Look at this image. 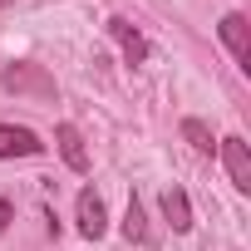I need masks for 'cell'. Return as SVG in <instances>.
<instances>
[{
	"label": "cell",
	"instance_id": "obj_6",
	"mask_svg": "<svg viewBox=\"0 0 251 251\" xmlns=\"http://www.w3.org/2000/svg\"><path fill=\"white\" fill-rule=\"evenodd\" d=\"M54 143H59V153H64V163H69L74 173H89V153H84V138H79L74 123H59V128H54Z\"/></svg>",
	"mask_w": 251,
	"mask_h": 251
},
{
	"label": "cell",
	"instance_id": "obj_3",
	"mask_svg": "<svg viewBox=\"0 0 251 251\" xmlns=\"http://www.w3.org/2000/svg\"><path fill=\"white\" fill-rule=\"evenodd\" d=\"M217 153H222V163H226V173H231V187L236 192H251V148H246V138H222L217 143Z\"/></svg>",
	"mask_w": 251,
	"mask_h": 251
},
{
	"label": "cell",
	"instance_id": "obj_4",
	"mask_svg": "<svg viewBox=\"0 0 251 251\" xmlns=\"http://www.w3.org/2000/svg\"><path fill=\"white\" fill-rule=\"evenodd\" d=\"M79 236H89V241H99L103 231H108V207H103V197L94 192V187H84L79 192Z\"/></svg>",
	"mask_w": 251,
	"mask_h": 251
},
{
	"label": "cell",
	"instance_id": "obj_2",
	"mask_svg": "<svg viewBox=\"0 0 251 251\" xmlns=\"http://www.w3.org/2000/svg\"><path fill=\"white\" fill-rule=\"evenodd\" d=\"M217 35H222V45L231 50L236 69H246V74H251V20H246L241 10H231V15H222Z\"/></svg>",
	"mask_w": 251,
	"mask_h": 251
},
{
	"label": "cell",
	"instance_id": "obj_10",
	"mask_svg": "<svg viewBox=\"0 0 251 251\" xmlns=\"http://www.w3.org/2000/svg\"><path fill=\"white\" fill-rule=\"evenodd\" d=\"M123 236L128 241H148V217H143V202L128 197V212H123Z\"/></svg>",
	"mask_w": 251,
	"mask_h": 251
},
{
	"label": "cell",
	"instance_id": "obj_1",
	"mask_svg": "<svg viewBox=\"0 0 251 251\" xmlns=\"http://www.w3.org/2000/svg\"><path fill=\"white\" fill-rule=\"evenodd\" d=\"M0 84H5L10 94H30V99H54V79L40 69V64H10L5 74H0Z\"/></svg>",
	"mask_w": 251,
	"mask_h": 251
},
{
	"label": "cell",
	"instance_id": "obj_12",
	"mask_svg": "<svg viewBox=\"0 0 251 251\" xmlns=\"http://www.w3.org/2000/svg\"><path fill=\"white\" fill-rule=\"evenodd\" d=\"M5 5H15V0H0V10H5Z\"/></svg>",
	"mask_w": 251,
	"mask_h": 251
},
{
	"label": "cell",
	"instance_id": "obj_11",
	"mask_svg": "<svg viewBox=\"0 0 251 251\" xmlns=\"http://www.w3.org/2000/svg\"><path fill=\"white\" fill-rule=\"evenodd\" d=\"M10 222H15V207H10V202H5V197H0V231H5V226H10Z\"/></svg>",
	"mask_w": 251,
	"mask_h": 251
},
{
	"label": "cell",
	"instance_id": "obj_9",
	"mask_svg": "<svg viewBox=\"0 0 251 251\" xmlns=\"http://www.w3.org/2000/svg\"><path fill=\"white\" fill-rule=\"evenodd\" d=\"M182 138L197 148V153H217V138H212V128L202 118H182Z\"/></svg>",
	"mask_w": 251,
	"mask_h": 251
},
{
	"label": "cell",
	"instance_id": "obj_7",
	"mask_svg": "<svg viewBox=\"0 0 251 251\" xmlns=\"http://www.w3.org/2000/svg\"><path fill=\"white\" fill-rule=\"evenodd\" d=\"M108 35H113V40L123 45L128 64H143V59H148V40H143V35H138V30L128 25V20H108Z\"/></svg>",
	"mask_w": 251,
	"mask_h": 251
},
{
	"label": "cell",
	"instance_id": "obj_8",
	"mask_svg": "<svg viewBox=\"0 0 251 251\" xmlns=\"http://www.w3.org/2000/svg\"><path fill=\"white\" fill-rule=\"evenodd\" d=\"M163 217L173 222V231H192V202L182 187H168L163 192Z\"/></svg>",
	"mask_w": 251,
	"mask_h": 251
},
{
	"label": "cell",
	"instance_id": "obj_5",
	"mask_svg": "<svg viewBox=\"0 0 251 251\" xmlns=\"http://www.w3.org/2000/svg\"><path fill=\"white\" fill-rule=\"evenodd\" d=\"M45 143L30 133V128H15V123H0V163L5 158H40Z\"/></svg>",
	"mask_w": 251,
	"mask_h": 251
}]
</instances>
